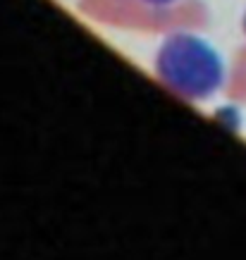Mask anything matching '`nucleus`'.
Here are the masks:
<instances>
[{
  "label": "nucleus",
  "instance_id": "f257e3e1",
  "mask_svg": "<svg viewBox=\"0 0 246 260\" xmlns=\"http://www.w3.org/2000/svg\"><path fill=\"white\" fill-rule=\"evenodd\" d=\"M163 79L189 95H203L220 81V62L213 50L191 36L167 41L158 60Z\"/></svg>",
  "mask_w": 246,
  "mask_h": 260
},
{
  "label": "nucleus",
  "instance_id": "f03ea898",
  "mask_svg": "<svg viewBox=\"0 0 246 260\" xmlns=\"http://www.w3.org/2000/svg\"><path fill=\"white\" fill-rule=\"evenodd\" d=\"M151 3H158V5H165V3H172V0H151Z\"/></svg>",
  "mask_w": 246,
  "mask_h": 260
}]
</instances>
